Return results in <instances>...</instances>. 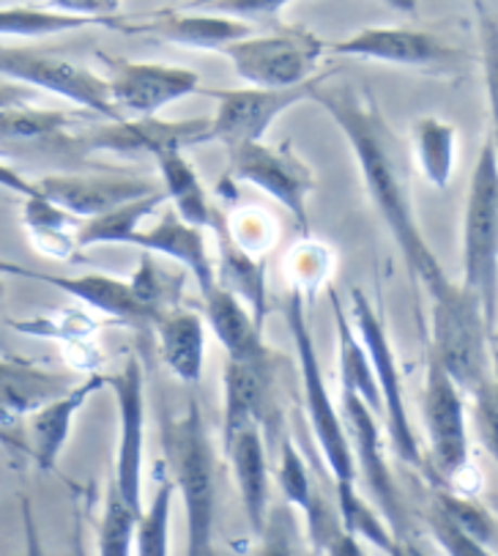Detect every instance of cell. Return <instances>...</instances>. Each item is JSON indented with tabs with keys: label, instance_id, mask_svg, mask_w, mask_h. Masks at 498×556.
I'll use <instances>...</instances> for the list:
<instances>
[{
	"label": "cell",
	"instance_id": "cell-1",
	"mask_svg": "<svg viewBox=\"0 0 498 556\" xmlns=\"http://www.w3.org/2000/svg\"><path fill=\"white\" fill-rule=\"evenodd\" d=\"M312 102L321 104L323 113L337 124L340 132L350 143L367 198L395 239L397 250L406 261L408 275L413 277L417 286L427 291L430 302L447 293L452 288V277L447 275V269L419 228L406 160H403V146L392 132L390 121L381 113L375 97L361 86H354V83H345L340 88L323 83L312 93Z\"/></svg>",
	"mask_w": 498,
	"mask_h": 556
},
{
	"label": "cell",
	"instance_id": "cell-2",
	"mask_svg": "<svg viewBox=\"0 0 498 556\" xmlns=\"http://www.w3.org/2000/svg\"><path fill=\"white\" fill-rule=\"evenodd\" d=\"M285 324L288 329H291L293 345H296L298 376H302L304 390V412H307L309 430H312V437H316L318 447H321L323 458H327L329 475H332L340 523H343L345 532L354 534L359 543L375 545V548H381L390 556L400 540H395V534L390 532V527H386L384 518L379 516V510H375V507L365 500V493H361L359 477H356L354 453H350L348 430H345L343 414H340L332 395H329L321 359H318L316 338L309 332L307 313H304L302 293L291 291V296H288Z\"/></svg>",
	"mask_w": 498,
	"mask_h": 556
},
{
	"label": "cell",
	"instance_id": "cell-3",
	"mask_svg": "<svg viewBox=\"0 0 498 556\" xmlns=\"http://www.w3.org/2000/svg\"><path fill=\"white\" fill-rule=\"evenodd\" d=\"M159 437L170 482L187 513V551L183 556H217V458L208 437L203 408L195 397L162 403Z\"/></svg>",
	"mask_w": 498,
	"mask_h": 556
},
{
	"label": "cell",
	"instance_id": "cell-4",
	"mask_svg": "<svg viewBox=\"0 0 498 556\" xmlns=\"http://www.w3.org/2000/svg\"><path fill=\"white\" fill-rule=\"evenodd\" d=\"M460 288L480 299L493 332L498 321V160L490 140L482 146L465 198Z\"/></svg>",
	"mask_w": 498,
	"mask_h": 556
},
{
	"label": "cell",
	"instance_id": "cell-5",
	"mask_svg": "<svg viewBox=\"0 0 498 556\" xmlns=\"http://www.w3.org/2000/svg\"><path fill=\"white\" fill-rule=\"evenodd\" d=\"M449 379L463 395H474L493 374L490 327L474 293L452 282L447 293L433 299V349Z\"/></svg>",
	"mask_w": 498,
	"mask_h": 556
},
{
	"label": "cell",
	"instance_id": "cell-6",
	"mask_svg": "<svg viewBox=\"0 0 498 556\" xmlns=\"http://www.w3.org/2000/svg\"><path fill=\"white\" fill-rule=\"evenodd\" d=\"M329 41L302 25H277L266 34H250L233 41L222 55L235 75L253 88H296L321 75V58Z\"/></svg>",
	"mask_w": 498,
	"mask_h": 556
},
{
	"label": "cell",
	"instance_id": "cell-7",
	"mask_svg": "<svg viewBox=\"0 0 498 556\" xmlns=\"http://www.w3.org/2000/svg\"><path fill=\"white\" fill-rule=\"evenodd\" d=\"M350 318H354L350 324H354L356 338L365 345L367 356H370L372 374H375V381H379L381 414H384L386 419L392 450H395V455L403 464L413 466V469L424 471V475L430 477L427 460H424L417 430H413L411 425V414H408L406 387H403V374L400 365H397L395 349H392V340L390 334H386L384 321H381V316L375 313L370 299H367L359 288L350 293Z\"/></svg>",
	"mask_w": 498,
	"mask_h": 556
},
{
	"label": "cell",
	"instance_id": "cell-8",
	"mask_svg": "<svg viewBox=\"0 0 498 556\" xmlns=\"http://www.w3.org/2000/svg\"><path fill=\"white\" fill-rule=\"evenodd\" d=\"M422 417L427 430V469L430 485L458 491V482L469 475V419H465V401L460 387L449 379L444 365L427 356V376L422 392Z\"/></svg>",
	"mask_w": 498,
	"mask_h": 556
},
{
	"label": "cell",
	"instance_id": "cell-9",
	"mask_svg": "<svg viewBox=\"0 0 498 556\" xmlns=\"http://www.w3.org/2000/svg\"><path fill=\"white\" fill-rule=\"evenodd\" d=\"M332 75L334 72H321L316 80L296 88H203L206 97L217 99V113L208 118V143H219L228 151L264 143L271 124L298 102L312 99Z\"/></svg>",
	"mask_w": 498,
	"mask_h": 556
},
{
	"label": "cell",
	"instance_id": "cell-10",
	"mask_svg": "<svg viewBox=\"0 0 498 556\" xmlns=\"http://www.w3.org/2000/svg\"><path fill=\"white\" fill-rule=\"evenodd\" d=\"M225 181H244L264 190L291 214L302 236H309V195L316 192V173L291 143H250L228 151Z\"/></svg>",
	"mask_w": 498,
	"mask_h": 556
},
{
	"label": "cell",
	"instance_id": "cell-11",
	"mask_svg": "<svg viewBox=\"0 0 498 556\" xmlns=\"http://www.w3.org/2000/svg\"><path fill=\"white\" fill-rule=\"evenodd\" d=\"M0 80L17 83L30 91H50L69 99L77 108L104 115V121H120L110 104L104 77L66 58L39 52L34 47L0 45Z\"/></svg>",
	"mask_w": 498,
	"mask_h": 556
},
{
	"label": "cell",
	"instance_id": "cell-12",
	"mask_svg": "<svg viewBox=\"0 0 498 556\" xmlns=\"http://www.w3.org/2000/svg\"><path fill=\"white\" fill-rule=\"evenodd\" d=\"M107 66V97L118 118H156L159 110L176 104L178 99L203 93L201 77L192 70L151 61H127L99 52Z\"/></svg>",
	"mask_w": 498,
	"mask_h": 556
},
{
	"label": "cell",
	"instance_id": "cell-13",
	"mask_svg": "<svg viewBox=\"0 0 498 556\" xmlns=\"http://www.w3.org/2000/svg\"><path fill=\"white\" fill-rule=\"evenodd\" d=\"M340 414H343L345 430H348L350 453H354L356 477H361L367 493H370L372 507L379 510L395 540H408V516L403 505L400 488L390 469V460L384 455V439H381L379 417L359 401V397L340 392Z\"/></svg>",
	"mask_w": 498,
	"mask_h": 556
},
{
	"label": "cell",
	"instance_id": "cell-14",
	"mask_svg": "<svg viewBox=\"0 0 498 556\" xmlns=\"http://www.w3.org/2000/svg\"><path fill=\"white\" fill-rule=\"evenodd\" d=\"M118 412V444H115V491L132 510H143V460H145V370L135 354L107 376Z\"/></svg>",
	"mask_w": 498,
	"mask_h": 556
},
{
	"label": "cell",
	"instance_id": "cell-15",
	"mask_svg": "<svg viewBox=\"0 0 498 556\" xmlns=\"http://www.w3.org/2000/svg\"><path fill=\"white\" fill-rule=\"evenodd\" d=\"M332 55L379 61V64L403 66V70H424L435 75H449L465 61V52L447 45L427 30L403 28V25H372L356 30L348 39L329 45Z\"/></svg>",
	"mask_w": 498,
	"mask_h": 556
},
{
	"label": "cell",
	"instance_id": "cell-16",
	"mask_svg": "<svg viewBox=\"0 0 498 556\" xmlns=\"http://www.w3.org/2000/svg\"><path fill=\"white\" fill-rule=\"evenodd\" d=\"M206 143L208 118L104 121V124L75 135L77 151H107V154L151 156V160L165 154H183L187 149Z\"/></svg>",
	"mask_w": 498,
	"mask_h": 556
},
{
	"label": "cell",
	"instance_id": "cell-17",
	"mask_svg": "<svg viewBox=\"0 0 498 556\" xmlns=\"http://www.w3.org/2000/svg\"><path fill=\"white\" fill-rule=\"evenodd\" d=\"M75 384L72 374H55L30 362L0 359V447L17 464L30 458L23 417H30L36 408Z\"/></svg>",
	"mask_w": 498,
	"mask_h": 556
},
{
	"label": "cell",
	"instance_id": "cell-18",
	"mask_svg": "<svg viewBox=\"0 0 498 556\" xmlns=\"http://www.w3.org/2000/svg\"><path fill=\"white\" fill-rule=\"evenodd\" d=\"M110 28L124 30V34L129 36H145V39L165 41V45L217 52H222L225 47L233 45V41H241L250 34H255L253 25L241 23V20L235 17H228V14L212 12L208 7L154 12L149 14V17L127 20V23L113 20Z\"/></svg>",
	"mask_w": 498,
	"mask_h": 556
},
{
	"label": "cell",
	"instance_id": "cell-19",
	"mask_svg": "<svg viewBox=\"0 0 498 556\" xmlns=\"http://www.w3.org/2000/svg\"><path fill=\"white\" fill-rule=\"evenodd\" d=\"M41 195L69 212L72 217H99L115 206L162 192L156 181L120 173H55L36 181Z\"/></svg>",
	"mask_w": 498,
	"mask_h": 556
},
{
	"label": "cell",
	"instance_id": "cell-20",
	"mask_svg": "<svg viewBox=\"0 0 498 556\" xmlns=\"http://www.w3.org/2000/svg\"><path fill=\"white\" fill-rule=\"evenodd\" d=\"M0 275L30 277V280L55 286L58 291L69 293V296H75L77 302L88 304L91 311L102 313V316L107 318H115V321L129 324V327L156 329L162 321L156 313H151L149 307L140 302L132 282L124 280V277H110V275L58 277V275H44V271H36V269H23V266H14L9 264V261H0Z\"/></svg>",
	"mask_w": 498,
	"mask_h": 556
},
{
	"label": "cell",
	"instance_id": "cell-21",
	"mask_svg": "<svg viewBox=\"0 0 498 556\" xmlns=\"http://www.w3.org/2000/svg\"><path fill=\"white\" fill-rule=\"evenodd\" d=\"M277 412L274 397V359L241 365L225 359L222 374V444L246 425H258L269 433V422Z\"/></svg>",
	"mask_w": 498,
	"mask_h": 556
},
{
	"label": "cell",
	"instance_id": "cell-22",
	"mask_svg": "<svg viewBox=\"0 0 498 556\" xmlns=\"http://www.w3.org/2000/svg\"><path fill=\"white\" fill-rule=\"evenodd\" d=\"M107 387V376L104 374H91L82 381H77L75 387H69L66 392H61L58 397L47 401L44 406L36 408L30 414V458H34L36 469L39 471H52L64 455L66 444H69L72 428H75V419L82 408L88 406L97 392H102Z\"/></svg>",
	"mask_w": 498,
	"mask_h": 556
},
{
	"label": "cell",
	"instance_id": "cell-23",
	"mask_svg": "<svg viewBox=\"0 0 498 556\" xmlns=\"http://www.w3.org/2000/svg\"><path fill=\"white\" fill-rule=\"evenodd\" d=\"M135 247H140L149 255H162V258L181 266L183 271H190L192 280L201 288V296L212 293L217 286L206 230L187 225L176 212H165L156 219V225L140 230Z\"/></svg>",
	"mask_w": 498,
	"mask_h": 556
},
{
	"label": "cell",
	"instance_id": "cell-24",
	"mask_svg": "<svg viewBox=\"0 0 498 556\" xmlns=\"http://www.w3.org/2000/svg\"><path fill=\"white\" fill-rule=\"evenodd\" d=\"M203 321L217 334L219 345L225 349V359L241 365L274 359L266 345L264 324H258L250 307L225 288L214 286V291L203 296Z\"/></svg>",
	"mask_w": 498,
	"mask_h": 556
},
{
	"label": "cell",
	"instance_id": "cell-25",
	"mask_svg": "<svg viewBox=\"0 0 498 556\" xmlns=\"http://www.w3.org/2000/svg\"><path fill=\"white\" fill-rule=\"evenodd\" d=\"M118 3H44V7H0V36L7 39H47L86 25H110Z\"/></svg>",
	"mask_w": 498,
	"mask_h": 556
},
{
	"label": "cell",
	"instance_id": "cell-26",
	"mask_svg": "<svg viewBox=\"0 0 498 556\" xmlns=\"http://www.w3.org/2000/svg\"><path fill=\"white\" fill-rule=\"evenodd\" d=\"M230 466H233L235 485L241 493V505L250 529L260 538L269 518V450H266V433L258 425H246L235 433L225 447Z\"/></svg>",
	"mask_w": 498,
	"mask_h": 556
},
{
	"label": "cell",
	"instance_id": "cell-27",
	"mask_svg": "<svg viewBox=\"0 0 498 556\" xmlns=\"http://www.w3.org/2000/svg\"><path fill=\"white\" fill-rule=\"evenodd\" d=\"M159 354L173 379L197 387L206 365V321L192 311H173L156 327Z\"/></svg>",
	"mask_w": 498,
	"mask_h": 556
},
{
	"label": "cell",
	"instance_id": "cell-28",
	"mask_svg": "<svg viewBox=\"0 0 498 556\" xmlns=\"http://www.w3.org/2000/svg\"><path fill=\"white\" fill-rule=\"evenodd\" d=\"M66 110H39L34 104L0 113V149L7 151H58L77 149L69 132Z\"/></svg>",
	"mask_w": 498,
	"mask_h": 556
},
{
	"label": "cell",
	"instance_id": "cell-29",
	"mask_svg": "<svg viewBox=\"0 0 498 556\" xmlns=\"http://www.w3.org/2000/svg\"><path fill=\"white\" fill-rule=\"evenodd\" d=\"M156 170H159V187L167 201L173 203V212L192 228L217 230L219 212L208 198L195 165L183 154L156 156Z\"/></svg>",
	"mask_w": 498,
	"mask_h": 556
},
{
	"label": "cell",
	"instance_id": "cell-30",
	"mask_svg": "<svg viewBox=\"0 0 498 556\" xmlns=\"http://www.w3.org/2000/svg\"><path fill=\"white\" fill-rule=\"evenodd\" d=\"M23 225L28 230V239L34 250L44 258L52 261H69L75 258L77 247V228L80 219L72 217L61 206L47 201L44 195L25 198L23 201Z\"/></svg>",
	"mask_w": 498,
	"mask_h": 556
},
{
	"label": "cell",
	"instance_id": "cell-31",
	"mask_svg": "<svg viewBox=\"0 0 498 556\" xmlns=\"http://www.w3.org/2000/svg\"><path fill=\"white\" fill-rule=\"evenodd\" d=\"M332 307H334V324H337V359H340V392L359 397L375 417L381 414V392L375 374H372L370 356H367L365 345L356 338L354 324L345 318V307L340 302L337 293L332 291Z\"/></svg>",
	"mask_w": 498,
	"mask_h": 556
},
{
	"label": "cell",
	"instance_id": "cell-32",
	"mask_svg": "<svg viewBox=\"0 0 498 556\" xmlns=\"http://www.w3.org/2000/svg\"><path fill=\"white\" fill-rule=\"evenodd\" d=\"M219 261L214 264L217 286L239 296L250 307L258 324L266 321L269 311V291H266V264L260 258L241 253L239 247L230 244L222 233H217Z\"/></svg>",
	"mask_w": 498,
	"mask_h": 556
},
{
	"label": "cell",
	"instance_id": "cell-33",
	"mask_svg": "<svg viewBox=\"0 0 498 556\" xmlns=\"http://www.w3.org/2000/svg\"><path fill=\"white\" fill-rule=\"evenodd\" d=\"M411 143L424 181L435 190H447L458 165V129L435 115H422L413 121Z\"/></svg>",
	"mask_w": 498,
	"mask_h": 556
},
{
	"label": "cell",
	"instance_id": "cell-34",
	"mask_svg": "<svg viewBox=\"0 0 498 556\" xmlns=\"http://www.w3.org/2000/svg\"><path fill=\"white\" fill-rule=\"evenodd\" d=\"M165 192H154L149 198H138L124 206H115L99 217L86 219L77 228V247H99V244H135L143 223L165 203Z\"/></svg>",
	"mask_w": 498,
	"mask_h": 556
},
{
	"label": "cell",
	"instance_id": "cell-35",
	"mask_svg": "<svg viewBox=\"0 0 498 556\" xmlns=\"http://www.w3.org/2000/svg\"><path fill=\"white\" fill-rule=\"evenodd\" d=\"M334 264H337V255H334V247L329 241L302 236L285 255L288 286L302 296L321 291L323 286L332 282Z\"/></svg>",
	"mask_w": 498,
	"mask_h": 556
},
{
	"label": "cell",
	"instance_id": "cell-36",
	"mask_svg": "<svg viewBox=\"0 0 498 556\" xmlns=\"http://www.w3.org/2000/svg\"><path fill=\"white\" fill-rule=\"evenodd\" d=\"M214 233H222L230 244H235L241 253L253 255V258H266L271 247L280 239V225L271 214H266L258 206H244L235 208L230 217L219 219L217 230Z\"/></svg>",
	"mask_w": 498,
	"mask_h": 556
},
{
	"label": "cell",
	"instance_id": "cell-37",
	"mask_svg": "<svg viewBox=\"0 0 498 556\" xmlns=\"http://www.w3.org/2000/svg\"><path fill=\"white\" fill-rule=\"evenodd\" d=\"M129 282H132L140 302H143L151 313L165 318L170 316L173 311H178V302H181V291H183V282H187V275L162 269V266L156 264L154 255L143 253L140 255L138 269H135V275L129 277Z\"/></svg>",
	"mask_w": 498,
	"mask_h": 556
},
{
	"label": "cell",
	"instance_id": "cell-38",
	"mask_svg": "<svg viewBox=\"0 0 498 556\" xmlns=\"http://www.w3.org/2000/svg\"><path fill=\"white\" fill-rule=\"evenodd\" d=\"M173 488L170 477L159 480L154 500L143 507L135 529V554L138 556H167L170 548V513H173Z\"/></svg>",
	"mask_w": 498,
	"mask_h": 556
},
{
	"label": "cell",
	"instance_id": "cell-39",
	"mask_svg": "<svg viewBox=\"0 0 498 556\" xmlns=\"http://www.w3.org/2000/svg\"><path fill=\"white\" fill-rule=\"evenodd\" d=\"M138 510L124 502L115 485L110 482L104 496V513L99 521V556H132L135 529H138Z\"/></svg>",
	"mask_w": 498,
	"mask_h": 556
},
{
	"label": "cell",
	"instance_id": "cell-40",
	"mask_svg": "<svg viewBox=\"0 0 498 556\" xmlns=\"http://www.w3.org/2000/svg\"><path fill=\"white\" fill-rule=\"evenodd\" d=\"M277 480H280L282 496H285L288 505L298 507L302 513H307L309 507L316 505L318 496H321L316 480H312V475H309L307 458H304L302 450L296 447L293 437H282Z\"/></svg>",
	"mask_w": 498,
	"mask_h": 556
},
{
	"label": "cell",
	"instance_id": "cell-41",
	"mask_svg": "<svg viewBox=\"0 0 498 556\" xmlns=\"http://www.w3.org/2000/svg\"><path fill=\"white\" fill-rule=\"evenodd\" d=\"M17 332L39 334V338H52L58 343H64L66 349H82L88 354H97L93 345V332L97 324L86 316V313H58L52 318H30V321H14Z\"/></svg>",
	"mask_w": 498,
	"mask_h": 556
},
{
	"label": "cell",
	"instance_id": "cell-42",
	"mask_svg": "<svg viewBox=\"0 0 498 556\" xmlns=\"http://www.w3.org/2000/svg\"><path fill=\"white\" fill-rule=\"evenodd\" d=\"M433 507L435 510H442L449 521L458 523L463 532L482 540L485 545L496 540V521H493V516L480 505V502L465 496V493H455L449 491V488H435Z\"/></svg>",
	"mask_w": 498,
	"mask_h": 556
},
{
	"label": "cell",
	"instance_id": "cell-43",
	"mask_svg": "<svg viewBox=\"0 0 498 556\" xmlns=\"http://www.w3.org/2000/svg\"><path fill=\"white\" fill-rule=\"evenodd\" d=\"M480 12V41H482V77L487 91V113H490V146L498 160V23L476 7Z\"/></svg>",
	"mask_w": 498,
	"mask_h": 556
},
{
	"label": "cell",
	"instance_id": "cell-44",
	"mask_svg": "<svg viewBox=\"0 0 498 556\" xmlns=\"http://www.w3.org/2000/svg\"><path fill=\"white\" fill-rule=\"evenodd\" d=\"M474 422L482 447L498 464V351H493V374L474 392Z\"/></svg>",
	"mask_w": 498,
	"mask_h": 556
},
{
	"label": "cell",
	"instance_id": "cell-45",
	"mask_svg": "<svg viewBox=\"0 0 498 556\" xmlns=\"http://www.w3.org/2000/svg\"><path fill=\"white\" fill-rule=\"evenodd\" d=\"M427 527L430 534L435 538V543L442 545L447 556H496L482 540L471 538L469 532H463L458 523L449 521V518L444 516L442 510H435L433 505H430L427 513Z\"/></svg>",
	"mask_w": 498,
	"mask_h": 556
},
{
	"label": "cell",
	"instance_id": "cell-46",
	"mask_svg": "<svg viewBox=\"0 0 498 556\" xmlns=\"http://www.w3.org/2000/svg\"><path fill=\"white\" fill-rule=\"evenodd\" d=\"M258 556H296V521L288 505L271 507L264 532H260Z\"/></svg>",
	"mask_w": 498,
	"mask_h": 556
},
{
	"label": "cell",
	"instance_id": "cell-47",
	"mask_svg": "<svg viewBox=\"0 0 498 556\" xmlns=\"http://www.w3.org/2000/svg\"><path fill=\"white\" fill-rule=\"evenodd\" d=\"M0 187L9 192H14V195H20L25 201V198H34L39 195V187H36V181H30V178H25L23 173L14 170L12 165H7V162L0 160Z\"/></svg>",
	"mask_w": 498,
	"mask_h": 556
},
{
	"label": "cell",
	"instance_id": "cell-48",
	"mask_svg": "<svg viewBox=\"0 0 498 556\" xmlns=\"http://www.w3.org/2000/svg\"><path fill=\"white\" fill-rule=\"evenodd\" d=\"M23 532H25V556H47L30 500H23Z\"/></svg>",
	"mask_w": 498,
	"mask_h": 556
},
{
	"label": "cell",
	"instance_id": "cell-49",
	"mask_svg": "<svg viewBox=\"0 0 498 556\" xmlns=\"http://www.w3.org/2000/svg\"><path fill=\"white\" fill-rule=\"evenodd\" d=\"M321 554L323 556H367V551L354 534H348L345 529H337V532L329 538V543L323 545Z\"/></svg>",
	"mask_w": 498,
	"mask_h": 556
},
{
	"label": "cell",
	"instance_id": "cell-50",
	"mask_svg": "<svg viewBox=\"0 0 498 556\" xmlns=\"http://www.w3.org/2000/svg\"><path fill=\"white\" fill-rule=\"evenodd\" d=\"M34 99H36V91H30V88L17 86V83L0 80V113H3V110L34 104Z\"/></svg>",
	"mask_w": 498,
	"mask_h": 556
},
{
	"label": "cell",
	"instance_id": "cell-51",
	"mask_svg": "<svg viewBox=\"0 0 498 556\" xmlns=\"http://www.w3.org/2000/svg\"><path fill=\"white\" fill-rule=\"evenodd\" d=\"M390 556H422V551H419L417 545L408 543V540H400V543H397V548L392 551Z\"/></svg>",
	"mask_w": 498,
	"mask_h": 556
},
{
	"label": "cell",
	"instance_id": "cell-52",
	"mask_svg": "<svg viewBox=\"0 0 498 556\" xmlns=\"http://www.w3.org/2000/svg\"><path fill=\"white\" fill-rule=\"evenodd\" d=\"M3 299H7V282H3V275H0V307H3Z\"/></svg>",
	"mask_w": 498,
	"mask_h": 556
}]
</instances>
